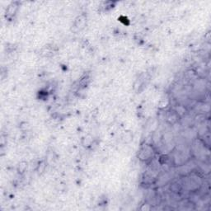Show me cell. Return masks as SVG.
<instances>
[{"instance_id":"obj_1","label":"cell","mask_w":211,"mask_h":211,"mask_svg":"<svg viewBox=\"0 0 211 211\" xmlns=\"http://www.w3.org/2000/svg\"><path fill=\"white\" fill-rule=\"evenodd\" d=\"M18 3H13L11 5L8 6V8H7V16H13L15 14L17 9H18Z\"/></svg>"}]
</instances>
